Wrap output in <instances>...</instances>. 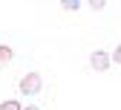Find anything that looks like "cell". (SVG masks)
I'll return each mask as SVG.
<instances>
[{
	"label": "cell",
	"instance_id": "4",
	"mask_svg": "<svg viewBox=\"0 0 121 110\" xmlns=\"http://www.w3.org/2000/svg\"><path fill=\"white\" fill-rule=\"evenodd\" d=\"M81 6V0H60V9H66V12H78Z\"/></svg>",
	"mask_w": 121,
	"mask_h": 110
},
{
	"label": "cell",
	"instance_id": "1",
	"mask_svg": "<svg viewBox=\"0 0 121 110\" xmlns=\"http://www.w3.org/2000/svg\"><path fill=\"white\" fill-rule=\"evenodd\" d=\"M40 87H43L40 72H29V75H23V78H20V93H26V96H35Z\"/></svg>",
	"mask_w": 121,
	"mask_h": 110
},
{
	"label": "cell",
	"instance_id": "3",
	"mask_svg": "<svg viewBox=\"0 0 121 110\" xmlns=\"http://www.w3.org/2000/svg\"><path fill=\"white\" fill-rule=\"evenodd\" d=\"M14 58V52H12V46H0V67H6L9 61Z\"/></svg>",
	"mask_w": 121,
	"mask_h": 110
},
{
	"label": "cell",
	"instance_id": "2",
	"mask_svg": "<svg viewBox=\"0 0 121 110\" xmlns=\"http://www.w3.org/2000/svg\"><path fill=\"white\" fill-rule=\"evenodd\" d=\"M89 64H92V70H98V72H107L110 64H112V58L104 52V49H95L92 55H89Z\"/></svg>",
	"mask_w": 121,
	"mask_h": 110
},
{
	"label": "cell",
	"instance_id": "6",
	"mask_svg": "<svg viewBox=\"0 0 121 110\" xmlns=\"http://www.w3.org/2000/svg\"><path fill=\"white\" fill-rule=\"evenodd\" d=\"M86 3H89V9H92V12H101L104 6H107V0H86Z\"/></svg>",
	"mask_w": 121,
	"mask_h": 110
},
{
	"label": "cell",
	"instance_id": "8",
	"mask_svg": "<svg viewBox=\"0 0 121 110\" xmlns=\"http://www.w3.org/2000/svg\"><path fill=\"white\" fill-rule=\"evenodd\" d=\"M23 110H40V107H38V104H29V107H23Z\"/></svg>",
	"mask_w": 121,
	"mask_h": 110
},
{
	"label": "cell",
	"instance_id": "7",
	"mask_svg": "<svg viewBox=\"0 0 121 110\" xmlns=\"http://www.w3.org/2000/svg\"><path fill=\"white\" fill-rule=\"evenodd\" d=\"M110 58H112V61H115V64H121V43H118V46H115V55H110Z\"/></svg>",
	"mask_w": 121,
	"mask_h": 110
},
{
	"label": "cell",
	"instance_id": "5",
	"mask_svg": "<svg viewBox=\"0 0 121 110\" xmlns=\"http://www.w3.org/2000/svg\"><path fill=\"white\" fill-rule=\"evenodd\" d=\"M0 110H23V107H20V101L9 99V101H3V104H0Z\"/></svg>",
	"mask_w": 121,
	"mask_h": 110
}]
</instances>
